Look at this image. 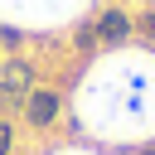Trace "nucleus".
<instances>
[{"label":"nucleus","mask_w":155,"mask_h":155,"mask_svg":"<svg viewBox=\"0 0 155 155\" xmlns=\"http://www.w3.org/2000/svg\"><path fill=\"white\" fill-rule=\"evenodd\" d=\"M131 19H136V34L155 39V10H140V15H131Z\"/></svg>","instance_id":"nucleus-5"},{"label":"nucleus","mask_w":155,"mask_h":155,"mask_svg":"<svg viewBox=\"0 0 155 155\" xmlns=\"http://www.w3.org/2000/svg\"><path fill=\"white\" fill-rule=\"evenodd\" d=\"M136 155H155V145H140V150H136Z\"/></svg>","instance_id":"nucleus-8"},{"label":"nucleus","mask_w":155,"mask_h":155,"mask_svg":"<svg viewBox=\"0 0 155 155\" xmlns=\"http://www.w3.org/2000/svg\"><path fill=\"white\" fill-rule=\"evenodd\" d=\"M131 34H136V19H131L126 10H116V5L102 10V19H97V39H102V44H126Z\"/></svg>","instance_id":"nucleus-3"},{"label":"nucleus","mask_w":155,"mask_h":155,"mask_svg":"<svg viewBox=\"0 0 155 155\" xmlns=\"http://www.w3.org/2000/svg\"><path fill=\"white\" fill-rule=\"evenodd\" d=\"M19 44H24V34H19L15 24H0V48H10V53H19Z\"/></svg>","instance_id":"nucleus-4"},{"label":"nucleus","mask_w":155,"mask_h":155,"mask_svg":"<svg viewBox=\"0 0 155 155\" xmlns=\"http://www.w3.org/2000/svg\"><path fill=\"white\" fill-rule=\"evenodd\" d=\"M10 150H15V126L0 116V155H10Z\"/></svg>","instance_id":"nucleus-7"},{"label":"nucleus","mask_w":155,"mask_h":155,"mask_svg":"<svg viewBox=\"0 0 155 155\" xmlns=\"http://www.w3.org/2000/svg\"><path fill=\"white\" fill-rule=\"evenodd\" d=\"M73 39H78V48H92V44H102V39H97V24H78V34H73Z\"/></svg>","instance_id":"nucleus-6"},{"label":"nucleus","mask_w":155,"mask_h":155,"mask_svg":"<svg viewBox=\"0 0 155 155\" xmlns=\"http://www.w3.org/2000/svg\"><path fill=\"white\" fill-rule=\"evenodd\" d=\"M19 111H24V121H29L34 131H48V126L58 121V111H63V92H58V87H34Z\"/></svg>","instance_id":"nucleus-2"},{"label":"nucleus","mask_w":155,"mask_h":155,"mask_svg":"<svg viewBox=\"0 0 155 155\" xmlns=\"http://www.w3.org/2000/svg\"><path fill=\"white\" fill-rule=\"evenodd\" d=\"M39 87V68L29 63V58H19V53H10L5 63H0V111H15V107H24V97Z\"/></svg>","instance_id":"nucleus-1"}]
</instances>
